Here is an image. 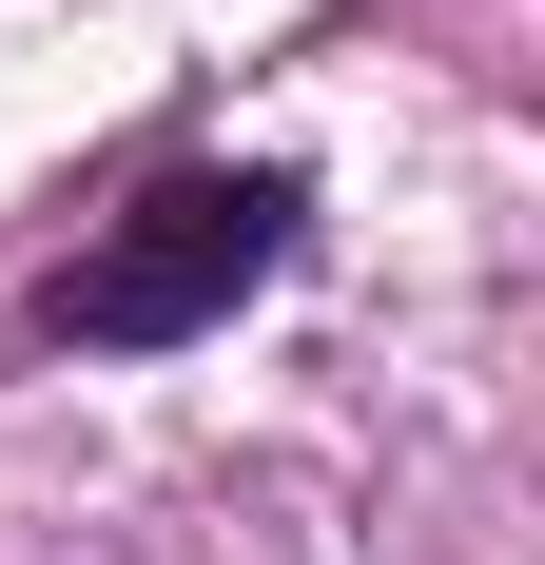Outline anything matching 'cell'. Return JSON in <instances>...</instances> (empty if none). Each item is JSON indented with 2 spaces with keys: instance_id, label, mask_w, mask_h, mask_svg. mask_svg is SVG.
<instances>
[{
  "instance_id": "cell-1",
  "label": "cell",
  "mask_w": 545,
  "mask_h": 565,
  "mask_svg": "<svg viewBox=\"0 0 545 565\" xmlns=\"http://www.w3.org/2000/svg\"><path fill=\"white\" fill-rule=\"evenodd\" d=\"M292 234H312V175H272V157H195V175H157V195H137V215H117L98 254L40 292V332H58V351H195L234 292L292 274Z\"/></svg>"
}]
</instances>
